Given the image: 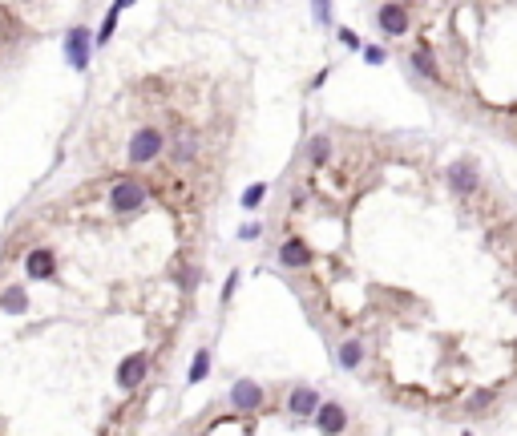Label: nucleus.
<instances>
[{
	"instance_id": "obj_22",
	"label": "nucleus",
	"mask_w": 517,
	"mask_h": 436,
	"mask_svg": "<svg viewBox=\"0 0 517 436\" xmlns=\"http://www.w3.org/2000/svg\"><path fill=\"white\" fill-rule=\"evenodd\" d=\"M238 234H243V238H258V234H263V227H258V223H247Z\"/></svg>"
},
{
	"instance_id": "obj_21",
	"label": "nucleus",
	"mask_w": 517,
	"mask_h": 436,
	"mask_svg": "<svg viewBox=\"0 0 517 436\" xmlns=\"http://www.w3.org/2000/svg\"><path fill=\"white\" fill-rule=\"evenodd\" d=\"M384 57H388V53H384L380 45H368V49H364V61H368V65H384Z\"/></svg>"
},
{
	"instance_id": "obj_10",
	"label": "nucleus",
	"mask_w": 517,
	"mask_h": 436,
	"mask_svg": "<svg viewBox=\"0 0 517 436\" xmlns=\"http://www.w3.org/2000/svg\"><path fill=\"white\" fill-rule=\"evenodd\" d=\"M24 267H28V275H33V279H53V271H57V259H53V251L37 247V251L24 259Z\"/></svg>"
},
{
	"instance_id": "obj_3",
	"label": "nucleus",
	"mask_w": 517,
	"mask_h": 436,
	"mask_svg": "<svg viewBox=\"0 0 517 436\" xmlns=\"http://www.w3.org/2000/svg\"><path fill=\"white\" fill-rule=\"evenodd\" d=\"M141 202H146V186H141V182L121 178V182L114 186V210H118V214H134Z\"/></svg>"
},
{
	"instance_id": "obj_14",
	"label": "nucleus",
	"mask_w": 517,
	"mask_h": 436,
	"mask_svg": "<svg viewBox=\"0 0 517 436\" xmlns=\"http://www.w3.org/2000/svg\"><path fill=\"white\" fill-rule=\"evenodd\" d=\"M207 372H211V351H207V347H198V356L190 360V384L207 380Z\"/></svg>"
},
{
	"instance_id": "obj_24",
	"label": "nucleus",
	"mask_w": 517,
	"mask_h": 436,
	"mask_svg": "<svg viewBox=\"0 0 517 436\" xmlns=\"http://www.w3.org/2000/svg\"><path fill=\"white\" fill-rule=\"evenodd\" d=\"M461 436H473V433H461Z\"/></svg>"
},
{
	"instance_id": "obj_11",
	"label": "nucleus",
	"mask_w": 517,
	"mask_h": 436,
	"mask_svg": "<svg viewBox=\"0 0 517 436\" xmlns=\"http://www.w3.org/2000/svg\"><path fill=\"white\" fill-rule=\"evenodd\" d=\"M279 263L283 267H307V263H311V251H307L304 238H287L279 247Z\"/></svg>"
},
{
	"instance_id": "obj_4",
	"label": "nucleus",
	"mask_w": 517,
	"mask_h": 436,
	"mask_svg": "<svg viewBox=\"0 0 517 436\" xmlns=\"http://www.w3.org/2000/svg\"><path fill=\"white\" fill-rule=\"evenodd\" d=\"M376 21L388 37H404V33H408V8H404V4H380Z\"/></svg>"
},
{
	"instance_id": "obj_19",
	"label": "nucleus",
	"mask_w": 517,
	"mask_h": 436,
	"mask_svg": "<svg viewBox=\"0 0 517 436\" xmlns=\"http://www.w3.org/2000/svg\"><path fill=\"white\" fill-rule=\"evenodd\" d=\"M118 12H121V4H114V8H109V17H105V24H101V33H97V45H105V41H109V33H114V24H118Z\"/></svg>"
},
{
	"instance_id": "obj_17",
	"label": "nucleus",
	"mask_w": 517,
	"mask_h": 436,
	"mask_svg": "<svg viewBox=\"0 0 517 436\" xmlns=\"http://www.w3.org/2000/svg\"><path fill=\"white\" fill-rule=\"evenodd\" d=\"M328 154H331V138H311V162H328Z\"/></svg>"
},
{
	"instance_id": "obj_23",
	"label": "nucleus",
	"mask_w": 517,
	"mask_h": 436,
	"mask_svg": "<svg viewBox=\"0 0 517 436\" xmlns=\"http://www.w3.org/2000/svg\"><path fill=\"white\" fill-rule=\"evenodd\" d=\"M340 41H344V45H360V37H356V33H352V28H344V33H340Z\"/></svg>"
},
{
	"instance_id": "obj_9",
	"label": "nucleus",
	"mask_w": 517,
	"mask_h": 436,
	"mask_svg": "<svg viewBox=\"0 0 517 436\" xmlns=\"http://www.w3.org/2000/svg\"><path fill=\"white\" fill-rule=\"evenodd\" d=\"M287 408H291L295 416H311V412H319L324 404H319L315 388H295L291 396H287Z\"/></svg>"
},
{
	"instance_id": "obj_18",
	"label": "nucleus",
	"mask_w": 517,
	"mask_h": 436,
	"mask_svg": "<svg viewBox=\"0 0 517 436\" xmlns=\"http://www.w3.org/2000/svg\"><path fill=\"white\" fill-rule=\"evenodd\" d=\"M194 154H198V138H190V134H186V138L178 141V150H174V158H178V162H190V158H194Z\"/></svg>"
},
{
	"instance_id": "obj_20",
	"label": "nucleus",
	"mask_w": 517,
	"mask_h": 436,
	"mask_svg": "<svg viewBox=\"0 0 517 436\" xmlns=\"http://www.w3.org/2000/svg\"><path fill=\"white\" fill-rule=\"evenodd\" d=\"M485 404H493V392H473L469 396V412H485Z\"/></svg>"
},
{
	"instance_id": "obj_7",
	"label": "nucleus",
	"mask_w": 517,
	"mask_h": 436,
	"mask_svg": "<svg viewBox=\"0 0 517 436\" xmlns=\"http://www.w3.org/2000/svg\"><path fill=\"white\" fill-rule=\"evenodd\" d=\"M146 351H134L130 360H121V367H118V384L121 388H138L141 384V376H146Z\"/></svg>"
},
{
	"instance_id": "obj_2",
	"label": "nucleus",
	"mask_w": 517,
	"mask_h": 436,
	"mask_svg": "<svg viewBox=\"0 0 517 436\" xmlns=\"http://www.w3.org/2000/svg\"><path fill=\"white\" fill-rule=\"evenodd\" d=\"M445 182L453 186L457 194H477V186H481V170H477V162H473V158H457V162H448Z\"/></svg>"
},
{
	"instance_id": "obj_8",
	"label": "nucleus",
	"mask_w": 517,
	"mask_h": 436,
	"mask_svg": "<svg viewBox=\"0 0 517 436\" xmlns=\"http://www.w3.org/2000/svg\"><path fill=\"white\" fill-rule=\"evenodd\" d=\"M315 424H319V433H324V436H340V433H344V424H348V412H344L340 404H324V408L315 412Z\"/></svg>"
},
{
	"instance_id": "obj_15",
	"label": "nucleus",
	"mask_w": 517,
	"mask_h": 436,
	"mask_svg": "<svg viewBox=\"0 0 517 436\" xmlns=\"http://www.w3.org/2000/svg\"><path fill=\"white\" fill-rule=\"evenodd\" d=\"M263 198H267V182H255V186H247V190H243V207H247V210H255Z\"/></svg>"
},
{
	"instance_id": "obj_6",
	"label": "nucleus",
	"mask_w": 517,
	"mask_h": 436,
	"mask_svg": "<svg viewBox=\"0 0 517 436\" xmlns=\"http://www.w3.org/2000/svg\"><path fill=\"white\" fill-rule=\"evenodd\" d=\"M65 53H69L73 69H85V65H89V33H85L81 24L69 28V37H65Z\"/></svg>"
},
{
	"instance_id": "obj_1",
	"label": "nucleus",
	"mask_w": 517,
	"mask_h": 436,
	"mask_svg": "<svg viewBox=\"0 0 517 436\" xmlns=\"http://www.w3.org/2000/svg\"><path fill=\"white\" fill-rule=\"evenodd\" d=\"M162 146H166V138H162V130H154V125H146V130H138L134 138H130V162L134 166H146V162H154L158 154H162Z\"/></svg>"
},
{
	"instance_id": "obj_13",
	"label": "nucleus",
	"mask_w": 517,
	"mask_h": 436,
	"mask_svg": "<svg viewBox=\"0 0 517 436\" xmlns=\"http://www.w3.org/2000/svg\"><path fill=\"white\" fill-rule=\"evenodd\" d=\"M360 364H364V344H360V340H344V344H340V367L352 372V367H360Z\"/></svg>"
},
{
	"instance_id": "obj_12",
	"label": "nucleus",
	"mask_w": 517,
	"mask_h": 436,
	"mask_svg": "<svg viewBox=\"0 0 517 436\" xmlns=\"http://www.w3.org/2000/svg\"><path fill=\"white\" fill-rule=\"evenodd\" d=\"M412 69L421 73V77H428V81H437L441 85V69H437V61H432V53L428 49H412Z\"/></svg>"
},
{
	"instance_id": "obj_5",
	"label": "nucleus",
	"mask_w": 517,
	"mask_h": 436,
	"mask_svg": "<svg viewBox=\"0 0 517 436\" xmlns=\"http://www.w3.org/2000/svg\"><path fill=\"white\" fill-rule=\"evenodd\" d=\"M231 404H235L238 412H255V408H263V388H258L255 380H238L235 388H231Z\"/></svg>"
},
{
	"instance_id": "obj_16",
	"label": "nucleus",
	"mask_w": 517,
	"mask_h": 436,
	"mask_svg": "<svg viewBox=\"0 0 517 436\" xmlns=\"http://www.w3.org/2000/svg\"><path fill=\"white\" fill-rule=\"evenodd\" d=\"M0 307H4V311H24V291L21 287L4 291V295H0Z\"/></svg>"
}]
</instances>
